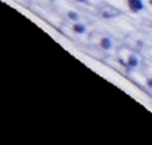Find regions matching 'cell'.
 I'll return each instance as SVG.
<instances>
[{
  "label": "cell",
  "mask_w": 152,
  "mask_h": 145,
  "mask_svg": "<svg viewBox=\"0 0 152 145\" xmlns=\"http://www.w3.org/2000/svg\"><path fill=\"white\" fill-rule=\"evenodd\" d=\"M65 16H66V19H68V21H71V22H80V21H81V15H80L77 10H74V9L66 10Z\"/></svg>",
  "instance_id": "obj_5"
},
{
  "label": "cell",
  "mask_w": 152,
  "mask_h": 145,
  "mask_svg": "<svg viewBox=\"0 0 152 145\" xmlns=\"http://www.w3.org/2000/svg\"><path fill=\"white\" fill-rule=\"evenodd\" d=\"M118 15V12H111V10H108V9H105L103 12H102V18H114V16H117Z\"/></svg>",
  "instance_id": "obj_6"
},
{
  "label": "cell",
  "mask_w": 152,
  "mask_h": 145,
  "mask_svg": "<svg viewBox=\"0 0 152 145\" xmlns=\"http://www.w3.org/2000/svg\"><path fill=\"white\" fill-rule=\"evenodd\" d=\"M98 48L103 52H111L114 49V39L109 36H102L98 42Z\"/></svg>",
  "instance_id": "obj_3"
},
{
  "label": "cell",
  "mask_w": 152,
  "mask_h": 145,
  "mask_svg": "<svg viewBox=\"0 0 152 145\" xmlns=\"http://www.w3.org/2000/svg\"><path fill=\"white\" fill-rule=\"evenodd\" d=\"M127 7L132 13H140L145 10V3L143 0H126Z\"/></svg>",
  "instance_id": "obj_2"
},
{
  "label": "cell",
  "mask_w": 152,
  "mask_h": 145,
  "mask_svg": "<svg viewBox=\"0 0 152 145\" xmlns=\"http://www.w3.org/2000/svg\"><path fill=\"white\" fill-rule=\"evenodd\" d=\"M148 3H149V6L152 7V0H148Z\"/></svg>",
  "instance_id": "obj_9"
},
{
  "label": "cell",
  "mask_w": 152,
  "mask_h": 145,
  "mask_svg": "<svg viewBox=\"0 0 152 145\" xmlns=\"http://www.w3.org/2000/svg\"><path fill=\"white\" fill-rule=\"evenodd\" d=\"M74 1H77V3H81V4H89V3H90V0H74Z\"/></svg>",
  "instance_id": "obj_8"
},
{
  "label": "cell",
  "mask_w": 152,
  "mask_h": 145,
  "mask_svg": "<svg viewBox=\"0 0 152 145\" xmlns=\"http://www.w3.org/2000/svg\"><path fill=\"white\" fill-rule=\"evenodd\" d=\"M129 71H133V70H137L139 68V65H140V59H139V56L136 55V53H133V52H130L127 56H126V59L124 61H120Z\"/></svg>",
  "instance_id": "obj_1"
},
{
  "label": "cell",
  "mask_w": 152,
  "mask_h": 145,
  "mask_svg": "<svg viewBox=\"0 0 152 145\" xmlns=\"http://www.w3.org/2000/svg\"><path fill=\"white\" fill-rule=\"evenodd\" d=\"M145 85H146V88H148V89H151L152 91V77H146Z\"/></svg>",
  "instance_id": "obj_7"
},
{
  "label": "cell",
  "mask_w": 152,
  "mask_h": 145,
  "mask_svg": "<svg viewBox=\"0 0 152 145\" xmlns=\"http://www.w3.org/2000/svg\"><path fill=\"white\" fill-rule=\"evenodd\" d=\"M71 33H74L75 36H83L87 33V25L84 22H72L71 25Z\"/></svg>",
  "instance_id": "obj_4"
}]
</instances>
